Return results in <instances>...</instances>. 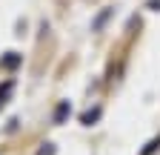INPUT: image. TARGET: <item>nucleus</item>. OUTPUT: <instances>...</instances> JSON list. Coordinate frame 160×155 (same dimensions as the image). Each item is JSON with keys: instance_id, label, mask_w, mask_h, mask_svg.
I'll return each instance as SVG.
<instances>
[{"instance_id": "1", "label": "nucleus", "mask_w": 160, "mask_h": 155, "mask_svg": "<svg viewBox=\"0 0 160 155\" xmlns=\"http://www.w3.org/2000/svg\"><path fill=\"white\" fill-rule=\"evenodd\" d=\"M69 115H72V106H69V101H63V104L57 106V112H54V124H63Z\"/></svg>"}, {"instance_id": "2", "label": "nucleus", "mask_w": 160, "mask_h": 155, "mask_svg": "<svg viewBox=\"0 0 160 155\" xmlns=\"http://www.w3.org/2000/svg\"><path fill=\"white\" fill-rule=\"evenodd\" d=\"M0 66H3V69H14V66H20V55L9 52L6 57H0Z\"/></svg>"}, {"instance_id": "3", "label": "nucleus", "mask_w": 160, "mask_h": 155, "mask_svg": "<svg viewBox=\"0 0 160 155\" xmlns=\"http://www.w3.org/2000/svg\"><path fill=\"white\" fill-rule=\"evenodd\" d=\"M97 118H100V106H94V109H89V112L83 115V124H86V126H92Z\"/></svg>"}, {"instance_id": "4", "label": "nucleus", "mask_w": 160, "mask_h": 155, "mask_svg": "<svg viewBox=\"0 0 160 155\" xmlns=\"http://www.w3.org/2000/svg\"><path fill=\"white\" fill-rule=\"evenodd\" d=\"M157 147H160V138H154V141H149V144H146V149H143V152H140V155H152V152H154Z\"/></svg>"}, {"instance_id": "5", "label": "nucleus", "mask_w": 160, "mask_h": 155, "mask_svg": "<svg viewBox=\"0 0 160 155\" xmlns=\"http://www.w3.org/2000/svg\"><path fill=\"white\" fill-rule=\"evenodd\" d=\"M9 92H12V83H6L3 89H0V106H3V104H6V95H9Z\"/></svg>"}, {"instance_id": "6", "label": "nucleus", "mask_w": 160, "mask_h": 155, "mask_svg": "<svg viewBox=\"0 0 160 155\" xmlns=\"http://www.w3.org/2000/svg\"><path fill=\"white\" fill-rule=\"evenodd\" d=\"M37 155H54V144H43V149H40Z\"/></svg>"}, {"instance_id": "7", "label": "nucleus", "mask_w": 160, "mask_h": 155, "mask_svg": "<svg viewBox=\"0 0 160 155\" xmlns=\"http://www.w3.org/2000/svg\"><path fill=\"white\" fill-rule=\"evenodd\" d=\"M149 9H154V12H160V0H149Z\"/></svg>"}]
</instances>
